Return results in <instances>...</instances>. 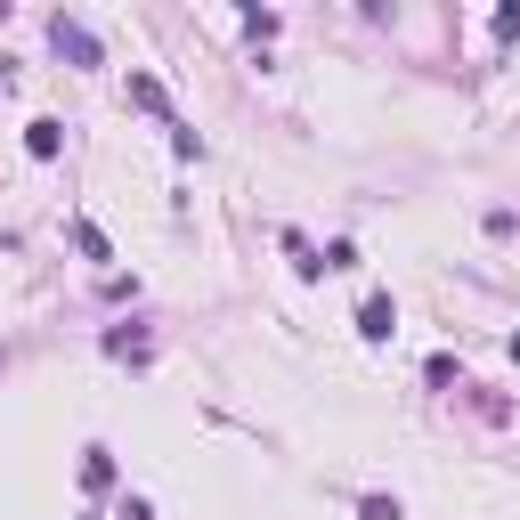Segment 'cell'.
I'll return each mask as SVG.
<instances>
[{
	"mask_svg": "<svg viewBox=\"0 0 520 520\" xmlns=\"http://www.w3.org/2000/svg\"><path fill=\"white\" fill-rule=\"evenodd\" d=\"M390 325H399V309H390V293H374V301L358 309V334H366V342H390Z\"/></svg>",
	"mask_w": 520,
	"mask_h": 520,
	"instance_id": "obj_2",
	"label": "cell"
},
{
	"mask_svg": "<svg viewBox=\"0 0 520 520\" xmlns=\"http://www.w3.org/2000/svg\"><path fill=\"white\" fill-rule=\"evenodd\" d=\"M0 82H9V65H0Z\"/></svg>",
	"mask_w": 520,
	"mask_h": 520,
	"instance_id": "obj_8",
	"label": "cell"
},
{
	"mask_svg": "<svg viewBox=\"0 0 520 520\" xmlns=\"http://www.w3.org/2000/svg\"><path fill=\"white\" fill-rule=\"evenodd\" d=\"M49 41H57V57L98 65V41H90V25H74V17H49Z\"/></svg>",
	"mask_w": 520,
	"mask_h": 520,
	"instance_id": "obj_1",
	"label": "cell"
},
{
	"mask_svg": "<svg viewBox=\"0 0 520 520\" xmlns=\"http://www.w3.org/2000/svg\"><path fill=\"white\" fill-rule=\"evenodd\" d=\"M74 244H82V252H90V260H114V244H106V236H98V228H90V220H74Z\"/></svg>",
	"mask_w": 520,
	"mask_h": 520,
	"instance_id": "obj_4",
	"label": "cell"
},
{
	"mask_svg": "<svg viewBox=\"0 0 520 520\" xmlns=\"http://www.w3.org/2000/svg\"><path fill=\"white\" fill-rule=\"evenodd\" d=\"M358 512H366V520H407V512H399V496H366Z\"/></svg>",
	"mask_w": 520,
	"mask_h": 520,
	"instance_id": "obj_6",
	"label": "cell"
},
{
	"mask_svg": "<svg viewBox=\"0 0 520 520\" xmlns=\"http://www.w3.org/2000/svg\"><path fill=\"white\" fill-rule=\"evenodd\" d=\"M82 480H90V488H106V480H114V455H106V447H90V464H82Z\"/></svg>",
	"mask_w": 520,
	"mask_h": 520,
	"instance_id": "obj_5",
	"label": "cell"
},
{
	"mask_svg": "<svg viewBox=\"0 0 520 520\" xmlns=\"http://www.w3.org/2000/svg\"><path fill=\"white\" fill-rule=\"evenodd\" d=\"M114 520H155V512H147V504H139V496H130V504H122V512H114Z\"/></svg>",
	"mask_w": 520,
	"mask_h": 520,
	"instance_id": "obj_7",
	"label": "cell"
},
{
	"mask_svg": "<svg viewBox=\"0 0 520 520\" xmlns=\"http://www.w3.org/2000/svg\"><path fill=\"white\" fill-rule=\"evenodd\" d=\"M25 147H33V155H41V163H49V155H57V147H65V130H57V122H33V130H25Z\"/></svg>",
	"mask_w": 520,
	"mask_h": 520,
	"instance_id": "obj_3",
	"label": "cell"
}]
</instances>
